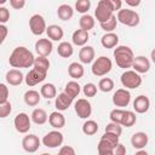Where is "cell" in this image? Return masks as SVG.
Wrapping results in <instances>:
<instances>
[{"label": "cell", "instance_id": "ba28073f", "mask_svg": "<svg viewBox=\"0 0 155 155\" xmlns=\"http://www.w3.org/2000/svg\"><path fill=\"white\" fill-rule=\"evenodd\" d=\"M29 29L31 31V34L39 36V35H42L47 27H46V22H45V18L39 15V13H35L30 18H29Z\"/></svg>", "mask_w": 155, "mask_h": 155}, {"label": "cell", "instance_id": "6da1fadb", "mask_svg": "<svg viewBox=\"0 0 155 155\" xmlns=\"http://www.w3.org/2000/svg\"><path fill=\"white\" fill-rule=\"evenodd\" d=\"M34 62L35 57L33 52L24 46L13 48L8 58V63L12 68H30L34 65Z\"/></svg>", "mask_w": 155, "mask_h": 155}, {"label": "cell", "instance_id": "7a4b0ae2", "mask_svg": "<svg viewBox=\"0 0 155 155\" xmlns=\"http://www.w3.org/2000/svg\"><path fill=\"white\" fill-rule=\"evenodd\" d=\"M113 54H114L116 65L119 68H121V69L132 68V64L134 61V53H133L132 48H130L128 46H125V45H120L114 48Z\"/></svg>", "mask_w": 155, "mask_h": 155}, {"label": "cell", "instance_id": "c3c4849f", "mask_svg": "<svg viewBox=\"0 0 155 155\" xmlns=\"http://www.w3.org/2000/svg\"><path fill=\"white\" fill-rule=\"evenodd\" d=\"M139 4H140V0H126V5L132 6V7H136Z\"/></svg>", "mask_w": 155, "mask_h": 155}, {"label": "cell", "instance_id": "8992f818", "mask_svg": "<svg viewBox=\"0 0 155 155\" xmlns=\"http://www.w3.org/2000/svg\"><path fill=\"white\" fill-rule=\"evenodd\" d=\"M117 22L127 27H137L139 24V15L131 8H121L116 15Z\"/></svg>", "mask_w": 155, "mask_h": 155}, {"label": "cell", "instance_id": "8fae6325", "mask_svg": "<svg viewBox=\"0 0 155 155\" xmlns=\"http://www.w3.org/2000/svg\"><path fill=\"white\" fill-rule=\"evenodd\" d=\"M74 109H75V113L76 115L80 117V119H88L92 114V107H91V103L85 99V98H80L75 102L74 104Z\"/></svg>", "mask_w": 155, "mask_h": 155}, {"label": "cell", "instance_id": "f35d334b", "mask_svg": "<svg viewBox=\"0 0 155 155\" xmlns=\"http://www.w3.org/2000/svg\"><path fill=\"white\" fill-rule=\"evenodd\" d=\"M104 132H108V133H113V134H116V136H121L122 133V126L119 125V124H115V122H109L107 126H105V130Z\"/></svg>", "mask_w": 155, "mask_h": 155}, {"label": "cell", "instance_id": "f546056e", "mask_svg": "<svg viewBox=\"0 0 155 155\" xmlns=\"http://www.w3.org/2000/svg\"><path fill=\"white\" fill-rule=\"evenodd\" d=\"M94 24H96L94 18H93L91 15H88V13L82 15V16L80 17V19H79V25H80V29L86 30V31H88V30L93 29Z\"/></svg>", "mask_w": 155, "mask_h": 155}, {"label": "cell", "instance_id": "f1b7e54d", "mask_svg": "<svg viewBox=\"0 0 155 155\" xmlns=\"http://www.w3.org/2000/svg\"><path fill=\"white\" fill-rule=\"evenodd\" d=\"M40 94L41 97L46 98V99H52V98H56L57 97V88L51 82H47V84H44L40 88Z\"/></svg>", "mask_w": 155, "mask_h": 155}, {"label": "cell", "instance_id": "2e32d148", "mask_svg": "<svg viewBox=\"0 0 155 155\" xmlns=\"http://www.w3.org/2000/svg\"><path fill=\"white\" fill-rule=\"evenodd\" d=\"M149 108H150V101L144 94H140V96L136 97V99L133 101V109L138 114L147 113L149 110Z\"/></svg>", "mask_w": 155, "mask_h": 155}, {"label": "cell", "instance_id": "f6af8a7d", "mask_svg": "<svg viewBox=\"0 0 155 155\" xmlns=\"http://www.w3.org/2000/svg\"><path fill=\"white\" fill-rule=\"evenodd\" d=\"M10 6L15 10H21L25 6V0H10Z\"/></svg>", "mask_w": 155, "mask_h": 155}, {"label": "cell", "instance_id": "ab89813d", "mask_svg": "<svg viewBox=\"0 0 155 155\" xmlns=\"http://www.w3.org/2000/svg\"><path fill=\"white\" fill-rule=\"evenodd\" d=\"M82 92L86 97H94L97 94V86L92 82H87L82 87Z\"/></svg>", "mask_w": 155, "mask_h": 155}, {"label": "cell", "instance_id": "ee69618b", "mask_svg": "<svg viewBox=\"0 0 155 155\" xmlns=\"http://www.w3.org/2000/svg\"><path fill=\"white\" fill-rule=\"evenodd\" d=\"M57 155H75V149L70 145H63Z\"/></svg>", "mask_w": 155, "mask_h": 155}, {"label": "cell", "instance_id": "484cf974", "mask_svg": "<svg viewBox=\"0 0 155 155\" xmlns=\"http://www.w3.org/2000/svg\"><path fill=\"white\" fill-rule=\"evenodd\" d=\"M23 99H24V103L29 107H35L40 103V99H41V94L35 91V90H28L24 96H23Z\"/></svg>", "mask_w": 155, "mask_h": 155}, {"label": "cell", "instance_id": "30bf717a", "mask_svg": "<svg viewBox=\"0 0 155 155\" xmlns=\"http://www.w3.org/2000/svg\"><path fill=\"white\" fill-rule=\"evenodd\" d=\"M13 126L17 132L19 133H27L31 127V119L25 113H19L15 116Z\"/></svg>", "mask_w": 155, "mask_h": 155}, {"label": "cell", "instance_id": "44dd1931", "mask_svg": "<svg viewBox=\"0 0 155 155\" xmlns=\"http://www.w3.org/2000/svg\"><path fill=\"white\" fill-rule=\"evenodd\" d=\"M48 124L53 127V128H63L65 126V117L61 111H52L48 116Z\"/></svg>", "mask_w": 155, "mask_h": 155}, {"label": "cell", "instance_id": "e0dca14e", "mask_svg": "<svg viewBox=\"0 0 155 155\" xmlns=\"http://www.w3.org/2000/svg\"><path fill=\"white\" fill-rule=\"evenodd\" d=\"M73 101H74V99H73L71 97H69V96L63 91V92H61V93L56 97L54 105H56V108H57L58 111H64V110H67V109L71 105Z\"/></svg>", "mask_w": 155, "mask_h": 155}, {"label": "cell", "instance_id": "83f0119b", "mask_svg": "<svg viewBox=\"0 0 155 155\" xmlns=\"http://www.w3.org/2000/svg\"><path fill=\"white\" fill-rule=\"evenodd\" d=\"M30 119L34 124L36 125H44L47 120H48V116H47V113L41 109V108H36L31 111V115H30Z\"/></svg>", "mask_w": 155, "mask_h": 155}, {"label": "cell", "instance_id": "816d5d0a", "mask_svg": "<svg viewBox=\"0 0 155 155\" xmlns=\"http://www.w3.org/2000/svg\"><path fill=\"white\" fill-rule=\"evenodd\" d=\"M150 58H151L153 63H155V48H153V51L150 52Z\"/></svg>", "mask_w": 155, "mask_h": 155}, {"label": "cell", "instance_id": "5b68a950", "mask_svg": "<svg viewBox=\"0 0 155 155\" xmlns=\"http://www.w3.org/2000/svg\"><path fill=\"white\" fill-rule=\"evenodd\" d=\"M47 71H48L47 69H44V68L36 67V65H33V68L27 73V75L24 78V81H25V84L29 87H33V86L42 82L46 79Z\"/></svg>", "mask_w": 155, "mask_h": 155}, {"label": "cell", "instance_id": "3957f363", "mask_svg": "<svg viewBox=\"0 0 155 155\" xmlns=\"http://www.w3.org/2000/svg\"><path fill=\"white\" fill-rule=\"evenodd\" d=\"M113 16H114V8L111 5V0H99L94 10V17L99 22V24L109 21Z\"/></svg>", "mask_w": 155, "mask_h": 155}, {"label": "cell", "instance_id": "4316f807", "mask_svg": "<svg viewBox=\"0 0 155 155\" xmlns=\"http://www.w3.org/2000/svg\"><path fill=\"white\" fill-rule=\"evenodd\" d=\"M57 16L62 21H70L74 16V10L70 5L68 4H62L57 8Z\"/></svg>", "mask_w": 155, "mask_h": 155}, {"label": "cell", "instance_id": "836d02e7", "mask_svg": "<svg viewBox=\"0 0 155 155\" xmlns=\"http://www.w3.org/2000/svg\"><path fill=\"white\" fill-rule=\"evenodd\" d=\"M137 121V116L133 111L131 110H125V114H124V117H122V121H121V126H125V127H132Z\"/></svg>", "mask_w": 155, "mask_h": 155}, {"label": "cell", "instance_id": "7402d4cb", "mask_svg": "<svg viewBox=\"0 0 155 155\" xmlns=\"http://www.w3.org/2000/svg\"><path fill=\"white\" fill-rule=\"evenodd\" d=\"M88 39H90L88 31L82 30V29H76V30L73 33V35H71V41H73V44L76 45V46H82V47H84V46L87 44Z\"/></svg>", "mask_w": 155, "mask_h": 155}, {"label": "cell", "instance_id": "f5cc1de1", "mask_svg": "<svg viewBox=\"0 0 155 155\" xmlns=\"http://www.w3.org/2000/svg\"><path fill=\"white\" fill-rule=\"evenodd\" d=\"M41 155H50V154H47V153H44V154H41Z\"/></svg>", "mask_w": 155, "mask_h": 155}, {"label": "cell", "instance_id": "5bb4252c", "mask_svg": "<svg viewBox=\"0 0 155 155\" xmlns=\"http://www.w3.org/2000/svg\"><path fill=\"white\" fill-rule=\"evenodd\" d=\"M53 45L50 39H39L35 42V51L41 57H47L52 53Z\"/></svg>", "mask_w": 155, "mask_h": 155}, {"label": "cell", "instance_id": "bcb514c9", "mask_svg": "<svg viewBox=\"0 0 155 155\" xmlns=\"http://www.w3.org/2000/svg\"><path fill=\"white\" fill-rule=\"evenodd\" d=\"M113 154H114V155H126V148H125V145L121 144V143H119V144L114 148Z\"/></svg>", "mask_w": 155, "mask_h": 155}, {"label": "cell", "instance_id": "d590c367", "mask_svg": "<svg viewBox=\"0 0 155 155\" xmlns=\"http://www.w3.org/2000/svg\"><path fill=\"white\" fill-rule=\"evenodd\" d=\"M116 24H117V18H116V16L114 15L109 21H107V22H104V23H101L99 25H101V28H102L104 31H107V33H113V31L116 29Z\"/></svg>", "mask_w": 155, "mask_h": 155}, {"label": "cell", "instance_id": "4dcf8cb0", "mask_svg": "<svg viewBox=\"0 0 155 155\" xmlns=\"http://www.w3.org/2000/svg\"><path fill=\"white\" fill-rule=\"evenodd\" d=\"M64 92H65L69 97H71V98L74 99V98L78 97L79 93L81 92V86H80L75 80H71V81H69V82L65 85Z\"/></svg>", "mask_w": 155, "mask_h": 155}, {"label": "cell", "instance_id": "8d00e7d4", "mask_svg": "<svg viewBox=\"0 0 155 155\" xmlns=\"http://www.w3.org/2000/svg\"><path fill=\"white\" fill-rule=\"evenodd\" d=\"M124 114H125V110H124V109H113V110L110 111V114H109L110 122H115V124L121 125Z\"/></svg>", "mask_w": 155, "mask_h": 155}, {"label": "cell", "instance_id": "277c9868", "mask_svg": "<svg viewBox=\"0 0 155 155\" xmlns=\"http://www.w3.org/2000/svg\"><path fill=\"white\" fill-rule=\"evenodd\" d=\"M111 68H113V63L110 58L105 56H101L97 59H94V62L92 63L91 71L94 76H104L108 73H110Z\"/></svg>", "mask_w": 155, "mask_h": 155}, {"label": "cell", "instance_id": "cb8c5ba5", "mask_svg": "<svg viewBox=\"0 0 155 155\" xmlns=\"http://www.w3.org/2000/svg\"><path fill=\"white\" fill-rule=\"evenodd\" d=\"M101 44L104 48H114L119 44V36L115 33H105L101 39Z\"/></svg>", "mask_w": 155, "mask_h": 155}, {"label": "cell", "instance_id": "9a60e30c", "mask_svg": "<svg viewBox=\"0 0 155 155\" xmlns=\"http://www.w3.org/2000/svg\"><path fill=\"white\" fill-rule=\"evenodd\" d=\"M132 68L138 74H145L150 69V61L145 56H137L134 57Z\"/></svg>", "mask_w": 155, "mask_h": 155}, {"label": "cell", "instance_id": "f907efd6", "mask_svg": "<svg viewBox=\"0 0 155 155\" xmlns=\"http://www.w3.org/2000/svg\"><path fill=\"white\" fill-rule=\"evenodd\" d=\"M134 155H149V154H148L145 150H143V149H142V150H138V151H137Z\"/></svg>", "mask_w": 155, "mask_h": 155}, {"label": "cell", "instance_id": "603a6c76", "mask_svg": "<svg viewBox=\"0 0 155 155\" xmlns=\"http://www.w3.org/2000/svg\"><path fill=\"white\" fill-rule=\"evenodd\" d=\"M46 34H47L48 39L52 40V41H59V40H62L63 36H64V31H63L62 27H59V25H57V24H51V25H48L47 29H46Z\"/></svg>", "mask_w": 155, "mask_h": 155}, {"label": "cell", "instance_id": "52a82bcc", "mask_svg": "<svg viewBox=\"0 0 155 155\" xmlns=\"http://www.w3.org/2000/svg\"><path fill=\"white\" fill-rule=\"evenodd\" d=\"M121 85L126 88H137L142 85V76L134 70H126L120 76Z\"/></svg>", "mask_w": 155, "mask_h": 155}, {"label": "cell", "instance_id": "1f68e13d", "mask_svg": "<svg viewBox=\"0 0 155 155\" xmlns=\"http://www.w3.org/2000/svg\"><path fill=\"white\" fill-rule=\"evenodd\" d=\"M73 52H74L73 45H71L70 42H68V41H62V42L58 45V47H57V53H58L61 57H63V58L70 57V56L73 54Z\"/></svg>", "mask_w": 155, "mask_h": 155}, {"label": "cell", "instance_id": "7c38bea8", "mask_svg": "<svg viewBox=\"0 0 155 155\" xmlns=\"http://www.w3.org/2000/svg\"><path fill=\"white\" fill-rule=\"evenodd\" d=\"M131 102V93L126 88H119L113 94V104L119 108L127 107Z\"/></svg>", "mask_w": 155, "mask_h": 155}, {"label": "cell", "instance_id": "9c48e42d", "mask_svg": "<svg viewBox=\"0 0 155 155\" xmlns=\"http://www.w3.org/2000/svg\"><path fill=\"white\" fill-rule=\"evenodd\" d=\"M63 140H64L63 134H62L59 131H56V130L47 132V133L42 137V139H41L42 144H44L45 147H47V148H57V147L62 145Z\"/></svg>", "mask_w": 155, "mask_h": 155}, {"label": "cell", "instance_id": "b9f144b4", "mask_svg": "<svg viewBox=\"0 0 155 155\" xmlns=\"http://www.w3.org/2000/svg\"><path fill=\"white\" fill-rule=\"evenodd\" d=\"M0 91H1V94H0V104L2 103H6L7 102V98H8V88L5 84H0Z\"/></svg>", "mask_w": 155, "mask_h": 155}, {"label": "cell", "instance_id": "60d3db41", "mask_svg": "<svg viewBox=\"0 0 155 155\" xmlns=\"http://www.w3.org/2000/svg\"><path fill=\"white\" fill-rule=\"evenodd\" d=\"M11 111H12V105L8 101L6 103L0 104V117L1 119H5L6 116H8Z\"/></svg>", "mask_w": 155, "mask_h": 155}, {"label": "cell", "instance_id": "d6a6232c", "mask_svg": "<svg viewBox=\"0 0 155 155\" xmlns=\"http://www.w3.org/2000/svg\"><path fill=\"white\" fill-rule=\"evenodd\" d=\"M98 131V124L94 120H86L82 125V132L86 136H93Z\"/></svg>", "mask_w": 155, "mask_h": 155}, {"label": "cell", "instance_id": "7bdbcfd3", "mask_svg": "<svg viewBox=\"0 0 155 155\" xmlns=\"http://www.w3.org/2000/svg\"><path fill=\"white\" fill-rule=\"evenodd\" d=\"M8 19H10V11L6 7L1 6L0 7V23L1 24H5Z\"/></svg>", "mask_w": 155, "mask_h": 155}, {"label": "cell", "instance_id": "e575fe53", "mask_svg": "<svg viewBox=\"0 0 155 155\" xmlns=\"http://www.w3.org/2000/svg\"><path fill=\"white\" fill-rule=\"evenodd\" d=\"M98 88L102 92H107L108 93V92H110L114 88V81L110 78H103L98 82Z\"/></svg>", "mask_w": 155, "mask_h": 155}, {"label": "cell", "instance_id": "d4e9b609", "mask_svg": "<svg viewBox=\"0 0 155 155\" xmlns=\"http://www.w3.org/2000/svg\"><path fill=\"white\" fill-rule=\"evenodd\" d=\"M68 74L70 78H73L74 80H79L84 76L85 74V69L82 67L81 63H78V62H73L69 64L68 67Z\"/></svg>", "mask_w": 155, "mask_h": 155}, {"label": "cell", "instance_id": "4fadbf2b", "mask_svg": "<svg viewBox=\"0 0 155 155\" xmlns=\"http://www.w3.org/2000/svg\"><path fill=\"white\" fill-rule=\"evenodd\" d=\"M42 142L36 134H28L22 139V148L27 153H35Z\"/></svg>", "mask_w": 155, "mask_h": 155}, {"label": "cell", "instance_id": "d6986e66", "mask_svg": "<svg viewBox=\"0 0 155 155\" xmlns=\"http://www.w3.org/2000/svg\"><path fill=\"white\" fill-rule=\"evenodd\" d=\"M94 48L92 46H84L79 51V59L84 64H90L94 62Z\"/></svg>", "mask_w": 155, "mask_h": 155}, {"label": "cell", "instance_id": "681fc988", "mask_svg": "<svg viewBox=\"0 0 155 155\" xmlns=\"http://www.w3.org/2000/svg\"><path fill=\"white\" fill-rule=\"evenodd\" d=\"M98 155H114L113 150H98Z\"/></svg>", "mask_w": 155, "mask_h": 155}, {"label": "cell", "instance_id": "ffe728a7", "mask_svg": "<svg viewBox=\"0 0 155 155\" xmlns=\"http://www.w3.org/2000/svg\"><path fill=\"white\" fill-rule=\"evenodd\" d=\"M149 137L145 132H136L132 137H131V144L134 149L142 150L147 144H148Z\"/></svg>", "mask_w": 155, "mask_h": 155}, {"label": "cell", "instance_id": "74e56055", "mask_svg": "<svg viewBox=\"0 0 155 155\" xmlns=\"http://www.w3.org/2000/svg\"><path fill=\"white\" fill-rule=\"evenodd\" d=\"M90 7H91V1L90 0H78L75 2V10L79 13L86 15L87 11L90 10Z\"/></svg>", "mask_w": 155, "mask_h": 155}, {"label": "cell", "instance_id": "7dc6e473", "mask_svg": "<svg viewBox=\"0 0 155 155\" xmlns=\"http://www.w3.org/2000/svg\"><path fill=\"white\" fill-rule=\"evenodd\" d=\"M0 33H1L0 44H2V42L5 41V39H6V36H7V33H8V30H7V27H6L5 24H0Z\"/></svg>", "mask_w": 155, "mask_h": 155}, {"label": "cell", "instance_id": "ac0fdd59", "mask_svg": "<svg viewBox=\"0 0 155 155\" xmlns=\"http://www.w3.org/2000/svg\"><path fill=\"white\" fill-rule=\"evenodd\" d=\"M5 79H6V82L8 85H11V86H18V85H21L23 82L24 75L18 69H11V70H8L6 73Z\"/></svg>", "mask_w": 155, "mask_h": 155}]
</instances>
